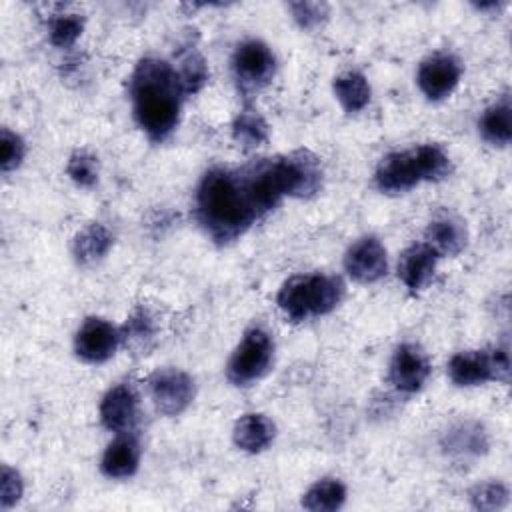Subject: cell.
Wrapping results in <instances>:
<instances>
[{
    "label": "cell",
    "mask_w": 512,
    "mask_h": 512,
    "mask_svg": "<svg viewBox=\"0 0 512 512\" xmlns=\"http://www.w3.org/2000/svg\"><path fill=\"white\" fill-rule=\"evenodd\" d=\"M130 96L134 118L148 138L160 142L174 132L184 88L172 64L158 58L140 60L130 78Z\"/></svg>",
    "instance_id": "obj_1"
},
{
    "label": "cell",
    "mask_w": 512,
    "mask_h": 512,
    "mask_svg": "<svg viewBox=\"0 0 512 512\" xmlns=\"http://www.w3.org/2000/svg\"><path fill=\"white\" fill-rule=\"evenodd\" d=\"M244 190L260 214L272 210L284 196L306 198L322 186V168L318 160L304 150L288 156L260 160L240 172Z\"/></svg>",
    "instance_id": "obj_2"
},
{
    "label": "cell",
    "mask_w": 512,
    "mask_h": 512,
    "mask_svg": "<svg viewBox=\"0 0 512 512\" xmlns=\"http://www.w3.org/2000/svg\"><path fill=\"white\" fill-rule=\"evenodd\" d=\"M196 214L202 228L216 242H232L258 218L240 172L208 170L196 188Z\"/></svg>",
    "instance_id": "obj_3"
},
{
    "label": "cell",
    "mask_w": 512,
    "mask_h": 512,
    "mask_svg": "<svg viewBox=\"0 0 512 512\" xmlns=\"http://www.w3.org/2000/svg\"><path fill=\"white\" fill-rule=\"evenodd\" d=\"M450 174V156L438 144H420L386 154L376 170L374 184L384 194H404L422 182H438Z\"/></svg>",
    "instance_id": "obj_4"
},
{
    "label": "cell",
    "mask_w": 512,
    "mask_h": 512,
    "mask_svg": "<svg viewBox=\"0 0 512 512\" xmlns=\"http://www.w3.org/2000/svg\"><path fill=\"white\" fill-rule=\"evenodd\" d=\"M344 296V284L332 274H296L288 278L276 296V304L286 318L302 322L332 312Z\"/></svg>",
    "instance_id": "obj_5"
},
{
    "label": "cell",
    "mask_w": 512,
    "mask_h": 512,
    "mask_svg": "<svg viewBox=\"0 0 512 512\" xmlns=\"http://www.w3.org/2000/svg\"><path fill=\"white\" fill-rule=\"evenodd\" d=\"M274 362V340L268 330L252 326L244 332L226 364V378L234 386H252L262 380Z\"/></svg>",
    "instance_id": "obj_6"
},
{
    "label": "cell",
    "mask_w": 512,
    "mask_h": 512,
    "mask_svg": "<svg viewBox=\"0 0 512 512\" xmlns=\"http://www.w3.org/2000/svg\"><path fill=\"white\" fill-rule=\"evenodd\" d=\"M510 376V356L506 346L490 350L456 352L448 362V378L462 388L480 386L486 382L506 384Z\"/></svg>",
    "instance_id": "obj_7"
},
{
    "label": "cell",
    "mask_w": 512,
    "mask_h": 512,
    "mask_svg": "<svg viewBox=\"0 0 512 512\" xmlns=\"http://www.w3.org/2000/svg\"><path fill=\"white\" fill-rule=\"evenodd\" d=\"M150 400L160 414L178 416L194 400V380L180 368H162L148 378Z\"/></svg>",
    "instance_id": "obj_8"
},
{
    "label": "cell",
    "mask_w": 512,
    "mask_h": 512,
    "mask_svg": "<svg viewBox=\"0 0 512 512\" xmlns=\"http://www.w3.org/2000/svg\"><path fill=\"white\" fill-rule=\"evenodd\" d=\"M276 70L272 50L260 40H244L232 56V72L244 90H258L266 86Z\"/></svg>",
    "instance_id": "obj_9"
},
{
    "label": "cell",
    "mask_w": 512,
    "mask_h": 512,
    "mask_svg": "<svg viewBox=\"0 0 512 512\" xmlns=\"http://www.w3.org/2000/svg\"><path fill=\"white\" fill-rule=\"evenodd\" d=\"M120 344V328L98 316L86 318L74 336V352L90 364L106 362L116 354Z\"/></svg>",
    "instance_id": "obj_10"
},
{
    "label": "cell",
    "mask_w": 512,
    "mask_h": 512,
    "mask_svg": "<svg viewBox=\"0 0 512 512\" xmlns=\"http://www.w3.org/2000/svg\"><path fill=\"white\" fill-rule=\"evenodd\" d=\"M430 360L426 352L412 342L400 344L388 364V382L404 394L418 392L430 376Z\"/></svg>",
    "instance_id": "obj_11"
},
{
    "label": "cell",
    "mask_w": 512,
    "mask_h": 512,
    "mask_svg": "<svg viewBox=\"0 0 512 512\" xmlns=\"http://www.w3.org/2000/svg\"><path fill=\"white\" fill-rule=\"evenodd\" d=\"M460 76H462L460 60L452 54L440 52L420 62L416 82L420 92L428 100L436 102V100L448 98L454 92V88L460 82Z\"/></svg>",
    "instance_id": "obj_12"
},
{
    "label": "cell",
    "mask_w": 512,
    "mask_h": 512,
    "mask_svg": "<svg viewBox=\"0 0 512 512\" xmlns=\"http://www.w3.org/2000/svg\"><path fill=\"white\" fill-rule=\"evenodd\" d=\"M344 270L360 284L378 282L388 270V254L376 236H362L344 254Z\"/></svg>",
    "instance_id": "obj_13"
},
{
    "label": "cell",
    "mask_w": 512,
    "mask_h": 512,
    "mask_svg": "<svg viewBox=\"0 0 512 512\" xmlns=\"http://www.w3.org/2000/svg\"><path fill=\"white\" fill-rule=\"evenodd\" d=\"M138 408H140V398L136 390L120 382L112 386L100 400V420L104 428L116 434L130 432L134 424L138 422Z\"/></svg>",
    "instance_id": "obj_14"
},
{
    "label": "cell",
    "mask_w": 512,
    "mask_h": 512,
    "mask_svg": "<svg viewBox=\"0 0 512 512\" xmlns=\"http://www.w3.org/2000/svg\"><path fill=\"white\" fill-rule=\"evenodd\" d=\"M438 258L440 256L426 242H418V244L408 246L400 254V260H398V278H400V282L414 294L424 290L430 284V280L436 272Z\"/></svg>",
    "instance_id": "obj_15"
},
{
    "label": "cell",
    "mask_w": 512,
    "mask_h": 512,
    "mask_svg": "<svg viewBox=\"0 0 512 512\" xmlns=\"http://www.w3.org/2000/svg\"><path fill=\"white\" fill-rule=\"evenodd\" d=\"M440 446L450 458L470 460L488 450V436L478 422H458L444 432Z\"/></svg>",
    "instance_id": "obj_16"
},
{
    "label": "cell",
    "mask_w": 512,
    "mask_h": 512,
    "mask_svg": "<svg viewBox=\"0 0 512 512\" xmlns=\"http://www.w3.org/2000/svg\"><path fill=\"white\" fill-rule=\"evenodd\" d=\"M276 426L274 422L260 414V412H248L242 414L232 428V440L234 444L248 454H260L274 442Z\"/></svg>",
    "instance_id": "obj_17"
},
{
    "label": "cell",
    "mask_w": 512,
    "mask_h": 512,
    "mask_svg": "<svg viewBox=\"0 0 512 512\" xmlns=\"http://www.w3.org/2000/svg\"><path fill=\"white\" fill-rule=\"evenodd\" d=\"M140 466V444L138 440L124 432L118 434L104 450L102 460H100V470L108 478H130L136 474Z\"/></svg>",
    "instance_id": "obj_18"
},
{
    "label": "cell",
    "mask_w": 512,
    "mask_h": 512,
    "mask_svg": "<svg viewBox=\"0 0 512 512\" xmlns=\"http://www.w3.org/2000/svg\"><path fill=\"white\" fill-rule=\"evenodd\" d=\"M426 244L434 248L438 256H456L468 242V230L464 222L452 214H442L426 226Z\"/></svg>",
    "instance_id": "obj_19"
},
{
    "label": "cell",
    "mask_w": 512,
    "mask_h": 512,
    "mask_svg": "<svg viewBox=\"0 0 512 512\" xmlns=\"http://www.w3.org/2000/svg\"><path fill=\"white\" fill-rule=\"evenodd\" d=\"M112 232L98 222H92L76 232L72 240V256L80 266H90L102 260L112 248Z\"/></svg>",
    "instance_id": "obj_20"
},
{
    "label": "cell",
    "mask_w": 512,
    "mask_h": 512,
    "mask_svg": "<svg viewBox=\"0 0 512 512\" xmlns=\"http://www.w3.org/2000/svg\"><path fill=\"white\" fill-rule=\"evenodd\" d=\"M478 130L486 142L492 146H508L512 140V108L510 98L502 96L500 100L492 102L488 108H484Z\"/></svg>",
    "instance_id": "obj_21"
},
{
    "label": "cell",
    "mask_w": 512,
    "mask_h": 512,
    "mask_svg": "<svg viewBox=\"0 0 512 512\" xmlns=\"http://www.w3.org/2000/svg\"><path fill=\"white\" fill-rule=\"evenodd\" d=\"M332 90H334V96L340 102V106L350 114L364 110L368 106L370 94H372L366 76L356 70L338 74L332 82Z\"/></svg>",
    "instance_id": "obj_22"
},
{
    "label": "cell",
    "mask_w": 512,
    "mask_h": 512,
    "mask_svg": "<svg viewBox=\"0 0 512 512\" xmlns=\"http://www.w3.org/2000/svg\"><path fill=\"white\" fill-rule=\"evenodd\" d=\"M346 502V486L338 478L316 480L302 496V508L310 512H334Z\"/></svg>",
    "instance_id": "obj_23"
},
{
    "label": "cell",
    "mask_w": 512,
    "mask_h": 512,
    "mask_svg": "<svg viewBox=\"0 0 512 512\" xmlns=\"http://www.w3.org/2000/svg\"><path fill=\"white\" fill-rule=\"evenodd\" d=\"M232 138L238 146L252 150L268 140V124L256 108H242L232 122Z\"/></svg>",
    "instance_id": "obj_24"
},
{
    "label": "cell",
    "mask_w": 512,
    "mask_h": 512,
    "mask_svg": "<svg viewBox=\"0 0 512 512\" xmlns=\"http://www.w3.org/2000/svg\"><path fill=\"white\" fill-rule=\"evenodd\" d=\"M156 338V326L152 316L146 310H136L126 324L120 328V342L128 350H134L138 354H146Z\"/></svg>",
    "instance_id": "obj_25"
},
{
    "label": "cell",
    "mask_w": 512,
    "mask_h": 512,
    "mask_svg": "<svg viewBox=\"0 0 512 512\" xmlns=\"http://www.w3.org/2000/svg\"><path fill=\"white\" fill-rule=\"evenodd\" d=\"M176 74L180 78L184 94H190V92H198L204 86V82L208 78V68H206V62L200 56V52L190 48L178 56Z\"/></svg>",
    "instance_id": "obj_26"
},
{
    "label": "cell",
    "mask_w": 512,
    "mask_h": 512,
    "mask_svg": "<svg viewBox=\"0 0 512 512\" xmlns=\"http://www.w3.org/2000/svg\"><path fill=\"white\" fill-rule=\"evenodd\" d=\"M470 504L476 510H486V512H498L504 510L508 506L510 500V492L506 488V484L498 482V480H490V482H482L476 484L470 494Z\"/></svg>",
    "instance_id": "obj_27"
},
{
    "label": "cell",
    "mask_w": 512,
    "mask_h": 512,
    "mask_svg": "<svg viewBox=\"0 0 512 512\" xmlns=\"http://www.w3.org/2000/svg\"><path fill=\"white\" fill-rule=\"evenodd\" d=\"M84 30V18L80 14L68 12V14H58L52 18L48 34L50 42L58 48H68L72 46Z\"/></svg>",
    "instance_id": "obj_28"
},
{
    "label": "cell",
    "mask_w": 512,
    "mask_h": 512,
    "mask_svg": "<svg viewBox=\"0 0 512 512\" xmlns=\"http://www.w3.org/2000/svg\"><path fill=\"white\" fill-rule=\"evenodd\" d=\"M66 174L80 188H92L98 182V158L86 150H76L68 158Z\"/></svg>",
    "instance_id": "obj_29"
},
{
    "label": "cell",
    "mask_w": 512,
    "mask_h": 512,
    "mask_svg": "<svg viewBox=\"0 0 512 512\" xmlns=\"http://www.w3.org/2000/svg\"><path fill=\"white\" fill-rule=\"evenodd\" d=\"M26 156V144L20 134L2 128L0 132V168L2 172H10L22 164Z\"/></svg>",
    "instance_id": "obj_30"
},
{
    "label": "cell",
    "mask_w": 512,
    "mask_h": 512,
    "mask_svg": "<svg viewBox=\"0 0 512 512\" xmlns=\"http://www.w3.org/2000/svg\"><path fill=\"white\" fill-rule=\"evenodd\" d=\"M288 8L298 26L304 30H314L328 18V6L322 2H292Z\"/></svg>",
    "instance_id": "obj_31"
},
{
    "label": "cell",
    "mask_w": 512,
    "mask_h": 512,
    "mask_svg": "<svg viewBox=\"0 0 512 512\" xmlns=\"http://www.w3.org/2000/svg\"><path fill=\"white\" fill-rule=\"evenodd\" d=\"M22 492H24V482L20 474L10 466H2V488H0L2 508L8 510L10 506H14L20 500Z\"/></svg>",
    "instance_id": "obj_32"
}]
</instances>
